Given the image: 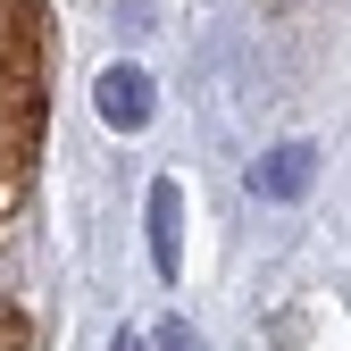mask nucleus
Segmentation results:
<instances>
[{"instance_id":"1","label":"nucleus","mask_w":351,"mask_h":351,"mask_svg":"<svg viewBox=\"0 0 351 351\" xmlns=\"http://www.w3.org/2000/svg\"><path fill=\"white\" fill-rule=\"evenodd\" d=\"M42 75H51L42 0H0V226L25 201L42 159Z\"/></svg>"},{"instance_id":"2","label":"nucleus","mask_w":351,"mask_h":351,"mask_svg":"<svg viewBox=\"0 0 351 351\" xmlns=\"http://www.w3.org/2000/svg\"><path fill=\"white\" fill-rule=\"evenodd\" d=\"M310 176H318V151L310 143H285V151H268L251 167V193L259 201H293V193H310Z\"/></svg>"},{"instance_id":"3","label":"nucleus","mask_w":351,"mask_h":351,"mask_svg":"<svg viewBox=\"0 0 351 351\" xmlns=\"http://www.w3.org/2000/svg\"><path fill=\"white\" fill-rule=\"evenodd\" d=\"M101 117L117 125V134L151 125V75H143V67H109V75H101Z\"/></svg>"},{"instance_id":"4","label":"nucleus","mask_w":351,"mask_h":351,"mask_svg":"<svg viewBox=\"0 0 351 351\" xmlns=\"http://www.w3.org/2000/svg\"><path fill=\"white\" fill-rule=\"evenodd\" d=\"M176 184H151V259H159V276H176L184 268V234H176Z\"/></svg>"},{"instance_id":"5","label":"nucleus","mask_w":351,"mask_h":351,"mask_svg":"<svg viewBox=\"0 0 351 351\" xmlns=\"http://www.w3.org/2000/svg\"><path fill=\"white\" fill-rule=\"evenodd\" d=\"M117 351H151V343H143V335H117Z\"/></svg>"}]
</instances>
